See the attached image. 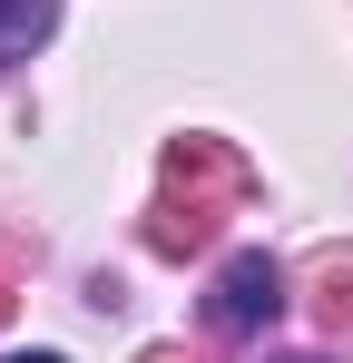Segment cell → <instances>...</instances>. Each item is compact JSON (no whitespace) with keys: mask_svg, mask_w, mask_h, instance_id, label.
Instances as JSON below:
<instances>
[{"mask_svg":"<svg viewBox=\"0 0 353 363\" xmlns=\"http://www.w3.org/2000/svg\"><path fill=\"white\" fill-rule=\"evenodd\" d=\"M275 314H285V275H275V255H265V245L226 255L216 285H206V324H216V334H265Z\"/></svg>","mask_w":353,"mask_h":363,"instance_id":"obj_1","label":"cell"},{"mask_svg":"<svg viewBox=\"0 0 353 363\" xmlns=\"http://www.w3.org/2000/svg\"><path fill=\"white\" fill-rule=\"evenodd\" d=\"M59 30V0H0V69H20Z\"/></svg>","mask_w":353,"mask_h":363,"instance_id":"obj_2","label":"cell"},{"mask_svg":"<svg viewBox=\"0 0 353 363\" xmlns=\"http://www.w3.org/2000/svg\"><path fill=\"white\" fill-rule=\"evenodd\" d=\"M0 363H69V354H50V344H30V354H0Z\"/></svg>","mask_w":353,"mask_h":363,"instance_id":"obj_3","label":"cell"},{"mask_svg":"<svg viewBox=\"0 0 353 363\" xmlns=\"http://www.w3.org/2000/svg\"><path fill=\"white\" fill-rule=\"evenodd\" d=\"M294 363H324V354H294Z\"/></svg>","mask_w":353,"mask_h":363,"instance_id":"obj_4","label":"cell"}]
</instances>
